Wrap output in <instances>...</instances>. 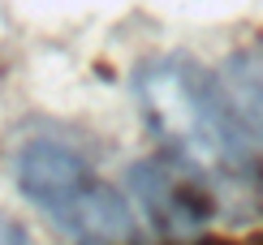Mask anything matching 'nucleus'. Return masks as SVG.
<instances>
[{
	"label": "nucleus",
	"instance_id": "f03ea898",
	"mask_svg": "<svg viewBox=\"0 0 263 245\" xmlns=\"http://www.w3.org/2000/svg\"><path fill=\"white\" fill-rule=\"evenodd\" d=\"M17 194L39 211L57 232L78 245H134L138 219L129 198L108 185L91 159L61 138H26L13 159Z\"/></svg>",
	"mask_w": 263,
	"mask_h": 245
},
{
	"label": "nucleus",
	"instance_id": "f257e3e1",
	"mask_svg": "<svg viewBox=\"0 0 263 245\" xmlns=\"http://www.w3.org/2000/svg\"><path fill=\"white\" fill-rule=\"evenodd\" d=\"M142 125L164 147V159L212 189L242 198L259 185V155L233 112L224 82L190 56H151L129 77Z\"/></svg>",
	"mask_w": 263,
	"mask_h": 245
},
{
	"label": "nucleus",
	"instance_id": "39448f33",
	"mask_svg": "<svg viewBox=\"0 0 263 245\" xmlns=\"http://www.w3.org/2000/svg\"><path fill=\"white\" fill-rule=\"evenodd\" d=\"M0 245H30L26 224L17 215H9V211H0Z\"/></svg>",
	"mask_w": 263,
	"mask_h": 245
},
{
	"label": "nucleus",
	"instance_id": "7ed1b4c3",
	"mask_svg": "<svg viewBox=\"0 0 263 245\" xmlns=\"http://www.w3.org/2000/svg\"><path fill=\"white\" fill-rule=\"evenodd\" d=\"M129 194H134L138 211L164 237H177V241L199 237L216 207L212 189L185 168H177L173 159H164V155L160 159H138L129 168Z\"/></svg>",
	"mask_w": 263,
	"mask_h": 245
},
{
	"label": "nucleus",
	"instance_id": "20e7f679",
	"mask_svg": "<svg viewBox=\"0 0 263 245\" xmlns=\"http://www.w3.org/2000/svg\"><path fill=\"white\" fill-rule=\"evenodd\" d=\"M220 82L233 99V112L242 120L250 147L259 155V168H263V48H246L237 56H229Z\"/></svg>",
	"mask_w": 263,
	"mask_h": 245
}]
</instances>
